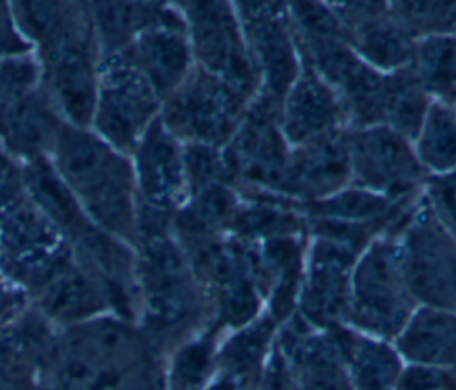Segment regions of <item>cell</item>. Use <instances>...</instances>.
I'll list each match as a JSON object with an SVG mask.
<instances>
[{
  "mask_svg": "<svg viewBox=\"0 0 456 390\" xmlns=\"http://www.w3.org/2000/svg\"><path fill=\"white\" fill-rule=\"evenodd\" d=\"M354 255L356 251L344 244L317 239L301 292V313L305 322L333 329L347 317Z\"/></svg>",
  "mask_w": 456,
  "mask_h": 390,
  "instance_id": "obj_13",
  "label": "cell"
},
{
  "mask_svg": "<svg viewBox=\"0 0 456 390\" xmlns=\"http://www.w3.org/2000/svg\"><path fill=\"white\" fill-rule=\"evenodd\" d=\"M191 34V50L200 68L216 75L244 98L251 96L260 78L251 62L246 39L232 5L221 2H192L182 5Z\"/></svg>",
  "mask_w": 456,
  "mask_h": 390,
  "instance_id": "obj_7",
  "label": "cell"
},
{
  "mask_svg": "<svg viewBox=\"0 0 456 390\" xmlns=\"http://www.w3.org/2000/svg\"><path fill=\"white\" fill-rule=\"evenodd\" d=\"M132 153L139 205L157 214L180 205L187 187L183 150L160 118L148 126Z\"/></svg>",
  "mask_w": 456,
  "mask_h": 390,
  "instance_id": "obj_11",
  "label": "cell"
},
{
  "mask_svg": "<svg viewBox=\"0 0 456 390\" xmlns=\"http://www.w3.org/2000/svg\"><path fill=\"white\" fill-rule=\"evenodd\" d=\"M116 53H121L144 75L160 100H166L192 69L185 21L148 28Z\"/></svg>",
  "mask_w": 456,
  "mask_h": 390,
  "instance_id": "obj_16",
  "label": "cell"
},
{
  "mask_svg": "<svg viewBox=\"0 0 456 390\" xmlns=\"http://www.w3.org/2000/svg\"><path fill=\"white\" fill-rule=\"evenodd\" d=\"M278 119L280 105L262 94L242 116L223 155L228 173L278 189L289 158Z\"/></svg>",
  "mask_w": 456,
  "mask_h": 390,
  "instance_id": "obj_10",
  "label": "cell"
},
{
  "mask_svg": "<svg viewBox=\"0 0 456 390\" xmlns=\"http://www.w3.org/2000/svg\"><path fill=\"white\" fill-rule=\"evenodd\" d=\"M306 210L319 221L337 223H369L397 212L392 198H385L363 189H353L331 198L310 201Z\"/></svg>",
  "mask_w": 456,
  "mask_h": 390,
  "instance_id": "obj_24",
  "label": "cell"
},
{
  "mask_svg": "<svg viewBox=\"0 0 456 390\" xmlns=\"http://www.w3.org/2000/svg\"><path fill=\"white\" fill-rule=\"evenodd\" d=\"M356 390H395L401 376L397 354L385 344L354 331L330 329Z\"/></svg>",
  "mask_w": 456,
  "mask_h": 390,
  "instance_id": "obj_21",
  "label": "cell"
},
{
  "mask_svg": "<svg viewBox=\"0 0 456 390\" xmlns=\"http://www.w3.org/2000/svg\"><path fill=\"white\" fill-rule=\"evenodd\" d=\"M30 48V43L25 39L16 23L12 7L0 4V61L25 57Z\"/></svg>",
  "mask_w": 456,
  "mask_h": 390,
  "instance_id": "obj_30",
  "label": "cell"
},
{
  "mask_svg": "<svg viewBox=\"0 0 456 390\" xmlns=\"http://www.w3.org/2000/svg\"><path fill=\"white\" fill-rule=\"evenodd\" d=\"M160 98L144 75L121 53L100 57L91 130L128 155L157 119Z\"/></svg>",
  "mask_w": 456,
  "mask_h": 390,
  "instance_id": "obj_3",
  "label": "cell"
},
{
  "mask_svg": "<svg viewBox=\"0 0 456 390\" xmlns=\"http://www.w3.org/2000/svg\"><path fill=\"white\" fill-rule=\"evenodd\" d=\"M397 344L419 365L456 372V312L420 310L406 322Z\"/></svg>",
  "mask_w": 456,
  "mask_h": 390,
  "instance_id": "obj_20",
  "label": "cell"
},
{
  "mask_svg": "<svg viewBox=\"0 0 456 390\" xmlns=\"http://www.w3.org/2000/svg\"><path fill=\"white\" fill-rule=\"evenodd\" d=\"M267 290L271 292L273 319L290 313L301 274V248L292 235L267 239L260 253Z\"/></svg>",
  "mask_w": 456,
  "mask_h": 390,
  "instance_id": "obj_22",
  "label": "cell"
},
{
  "mask_svg": "<svg viewBox=\"0 0 456 390\" xmlns=\"http://www.w3.org/2000/svg\"><path fill=\"white\" fill-rule=\"evenodd\" d=\"M280 354L294 390H353L342 353L331 335H315L301 319L281 333Z\"/></svg>",
  "mask_w": 456,
  "mask_h": 390,
  "instance_id": "obj_15",
  "label": "cell"
},
{
  "mask_svg": "<svg viewBox=\"0 0 456 390\" xmlns=\"http://www.w3.org/2000/svg\"><path fill=\"white\" fill-rule=\"evenodd\" d=\"M16 297H18L16 290H11L4 283H0V317L16 306V301H18Z\"/></svg>",
  "mask_w": 456,
  "mask_h": 390,
  "instance_id": "obj_32",
  "label": "cell"
},
{
  "mask_svg": "<svg viewBox=\"0 0 456 390\" xmlns=\"http://www.w3.org/2000/svg\"><path fill=\"white\" fill-rule=\"evenodd\" d=\"M395 390H456V374L435 367H411L397 379Z\"/></svg>",
  "mask_w": 456,
  "mask_h": 390,
  "instance_id": "obj_29",
  "label": "cell"
},
{
  "mask_svg": "<svg viewBox=\"0 0 456 390\" xmlns=\"http://www.w3.org/2000/svg\"><path fill=\"white\" fill-rule=\"evenodd\" d=\"M214 358V335L185 345L173 365V386L175 390H198L208 378Z\"/></svg>",
  "mask_w": 456,
  "mask_h": 390,
  "instance_id": "obj_28",
  "label": "cell"
},
{
  "mask_svg": "<svg viewBox=\"0 0 456 390\" xmlns=\"http://www.w3.org/2000/svg\"><path fill=\"white\" fill-rule=\"evenodd\" d=\"M411 69L426 93L451 96L456 89V37L428 36L415 45Z\"/></svg>",
  "mask_w": 456,
  "mask_h": 390,
  "instance_id": "obj_23",
  "label": "cell"
},
{
  "mask_svg": "<svg viewBox=\"0 0 456 390\" xmlns=\"http://www.w3.org/2000/svg\"><path fill=\"white\" fill-rule=\"evenodd\" d=\"M344 37L362 61L381 69H401L411 62L413 39L394 18L387 4L353 2L331 5Z\"/></svg>",
  "mask_w": 456,
  "mask_h": 390,
  "instance_id": "obj_12",
  "label": "cell"
},
{
  "mask_svg": "<svg viewBox=\"0 0 456 390\" xmlns=\"http://www.w3.org/2000/svg\"><path fill=\"white\" fill-rule=\"evenodd\" d=\"M233 230L240 237H285L292 235L299 228V221L294 212L280 210L274 207L256 205L233 215Z\"/></svg>",
  "mask_w": 456,
  "mask_h": 390,
  "instance_id": "obj_27",
  "label": "cell"
},
{
  "mask_svg": "<svg viewBox=\"0 0 456 390\" xmlns=\"http://www.w3.org/2000/svg\"><path fill=\"white\" fill-rule=\"evenodd\" d=\"M37 290L43 310L61 321L89 319L105 305V285L98 274L73 258Z\"/></svg>",
  "mask_w": 456,
  "mask_h": 390,
  "instance_id": "obj_19",
  "label": "cell"
},
{
  "mask_svg": "<svg viewBox=\"0 0 456 390\" xmlns=\"http://www.w3.org/2000/svg\"><path fill=\"white\" fill-rule=\"evenodd\" d=\"M399 255L411 296L456 312V237L436 210L422 207L411 217Z\"/></svg>",
  "mask_w": 456,
  "mask_h": 390,
  "instance_id": "obj_6",
  "label": "cell"
},
{
  "mask_svg": "<svg viewBox=\"0 0 456 390\" xmlns=\"http://www.w3.org/2000/svg\"><path fill=\"white\" fill-rule=\"evenodd\" d=\"M87 7L100 55L121 52L148 28L183 23L180 14L157 4L100 2Z\"/></svg>",
  "mask_w": 456,
  "mask_h": 390,
  "instance_id": "obj_18",
  "label": "cell"
},
{
  "mask_svg": "<svg viewBox=\"0 0 456 390\" xmlns=\"http://www.w3.org/2000/svg\"><path fill=\"white\" fill-rule=\"evenodd\" d=\"M347 151L360 187L385 198L410 192L424 173L406 137L387 125L363 126L347 135Z\"/></svg>",
  "mask_w": 456,
  "mask_h": 390,
  "instance_id": "obj_9",
  "label": "cell"
},
{
  "mask_svg": "<svg viewBox=\"0 0 456 390\" xmlns=\"http://www.w3.org/2000/svg\"><path fill=\"white\" fill-rule=\"evenodd\" d=\"M411 305L399 248L387 240L374 242L353 272L347 319L367 333L394 337L410 321Z\"/></svg>",
  "mask_w": 456,
  "mask_h": 390,
  "instance_id": "obj_4",
  "label": "cell"
},
{
  "mask_svg": "<svg viewBox=\"0 0 456 390\" xmlns=\"http://www.w3.org/2000/svg\"><path fill=\"white\" fill-rule=\"evenodd\" d=\"M244 103L246 98L226 82L196 68L164 100L160 121L176 139L217 148L235 134Z\"/></svg>",
  "mask_w": 456,
  "mask_h": 390,
  "instance_id": "obj_5",
  "label": "cell"
},
{
  "mask_svg": "<svg viewBox=\"0 0 456 390\" xmlns=\"http://www.w3.org/2000/svg\"><path fill=\"white\" fill-rule=\"evenodd\" d=\"M281 107V132L297 146L335 132L346 116L337 93L306 62Z\"/></svg>",
  "mask_w": 456,
  "mask_h": 390,
  "instance_id": "obj_17",
  "label": "cell"
},
{
  "mask_svg": "<svg viewBox=\"0 0 456 390\" xmlns=\"http://www.w3.org/2000/svg\"><path fill=\"white\" fill-rule=\"evenodd\" d=\"M349 178L347 137L335 130L299 144L289 155L278 191L310 203L337 192Z\"/></svg>",
  "mask_w": 456,
  "mask_h": 390,
  "instance_id": "obj_14",
  "label": "cell"
},
{
  "mask_svg": "<svg viewBox=\"0 0 456 390\" xmlns=\"http://www.w3.org/2000/svg\"><path fill=\"white\" fill-rule=\"evenodd\" d=\"M451 98H452V105H454V109H452L451 112H452V116L456 118V89H454V93L451 94Z\"/></svg>",
  "mask_w": 456,
  "mask_h": 390,
  "instance_id": "obj_33",
  "label": "cell"
},
{
  "mask_svg": "<svg viewBox=\"0 0 456 390\" xmlns=\"http://www.w3.org/2000/svg\"><path fill=\"white\" fill-rule=\"evenodd\" d=\"M48 162L86 217L103 233L137 242L139 198L132 160L91 128L64 123L48 151Z\"/></svg>",
  "mask_w": 456,
  "mask_h": 390,
  "instance_id": "obj_1",
  "label": "cell"
},
{
  "mask_svg": "<svg viewBox=\"0 0 456 390\" xmlns=\"http://www.w3.org/2000/svg\"><path fill=\"white\" fill-rule=\"evenodd\" d=\"M12 180H14L12 164L9 162V158L0 150V194L12 189V187H9V185H12Z\"/></svg>",
  "mask_w": 456,
  "mask_h": 390,
  "instance_id": "obj_31",
  "label": "cell"
},
{
  "mask_svg": "<svg viewBox=\"0 0 456 390\" xmlns=\"http://www.w3.org/2000/svg\"><path fill=\"white\" fill-rule=\"evenodd\" d=\"M141 288L151 331L171 338L191 329L201 315V297L178 246L164 228H141Z\"/></svg>",
  "mask_w": 456,
  "mask_h": 390,
  "instance_id": "obj_2",
  "label": "cell"
},
{
  "mask_svg": "<svg viewBox=\"0 0 456 390\" xmlns=\"http://www.w3.org/2000/svg\"><path fill=\"white\" fill-rule=\"evenodd\" d=\"M388 7L411 37L417 34L451 36L456 32V2H395Z\"/></svg>",
  "mask_w": 456,
  "mask_h": 390,
  "instance_id": "obj_26",
  "label": "cell"
},
{
  "mask_svg": "<svg viewBox=\"0 0 456 390\" xmlns=\"http://www.w3.org/2000/svg\"><path fill=\"white\" fill-rule=\"evenodd\" d=\"M417 135L419 160L436 171L456 166V118L451 109L440 103L431 105Z\"/></svg>",
  "mask_w": 456,
  "mask_h": 390,
  "instance_id": "obj_25",
  "label": "cell"
},
{
  "mask_svg": "<svg viewBox=\"0 0 456 390\" xmlns=\"http://www.w3.org/2000/svg\"><path fill=\"white\" fill-rule=\"evenodd\" d=\"M239 20L251 62L262 78V94L281 105L287 91L299 75L294 55V32L281 4H237Z\"/></svg>",
  "mask_w": 456,
  "mask_h": 390,
  "instance_id": "obj_8",
  "label": "cell"
}]
</instances>
